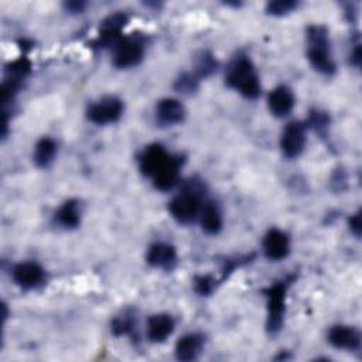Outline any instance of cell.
I'll return each instance as SVG.
<instances>
[{
  "instance_id": "2",
  "label": "cell",
  "mask_w": 362,
  "mask_h": 362,
  "mask_svg": "<svg viewBox=\"0 0 362 362\" xmlns=\"http://www.w3.org/2000/svg\"><path fill=\"white\" fill-rule=\"evenodd\" d=\"M307 58L313 68L324 75L335 72V62L331 54L327 28L322 25H310L307 30Z\"/></svg>"
},
{
  "instance_id": "6",
  "label": "cell",
  "mask_w": 362,
  "mask_h": 362,
  "mask_svg": "<svg viewBox=\"0 0 362 362\" xmlns=\"http://www.w3.org/2000/svg\"><path fill=\"white\" fill-rule=\"evenodd\" d=\"M113 48V64L122 69L139 65L144 55V41L139 35L122 37Z\"/></svg>"
},
{
  "instance_id": "8",
  "label": "cell",
  "mask_w": 362,
  "mask_h": 362,
  "mask_svg": "<svg viewBox=\"0 0 362 362\" xmlns=\"http://www.w3.org/2000/svg\"><path fill=\"white\" fill-rule=\"evenodd\" d=\"M305 146V126L301 122H290L280 137V147L286 157L294 158L301 154Z\"/></svg>"
},
{
  "instance_id": "12",
  "label": "cell",
  "mask_w": 362,
  "mask_h": 362,
  "mask_svg": "<svg viewBox=\"0 0 362 362\" xmlns=\"http://www.w3.org/2000/svg\"><path fill=\"white\" fill-rule=\"evenodd\" d=\"M328 342L337 349L356 351L361 346V334L349 325H334L328 331Z\"/></svg>"
},
{
  "instance_id": "26",
  "label": "cell",
  "mask_w": 362,
  "mask_h": 362,
  "mask_svg": "<svg viewBox=\"0 0 362 362\" xmlns=\"http://www.w3.org/2000/svg\"><path fill=\"white\" fill-rule=\"evenodd\" d=\"M310 122H311V124H313L318 132H322V129H325L327 124H328V116H327V113H324V112L315 110V112H311Z\"/></svg>"
},
{
  "instance_id": "14",
  "label": "cell",
  "mask_w": 362,
  "mask_h": 362,
  "mask_svg": "<svg viewBox=\"0 0 362 362\" xmlns=\"http://www.w3.org/2000/svg\"><path fill=\"white\" fill-rule=\"evenodd\" d=\"M185 117L184 105L174 98H164L156 105V119L160 124L173 126L181 123Z\"/></svg>"
},
{
  "instance_id": "11",
  "label": "cell",
  "mask_w": 362,
  "mask_h": 362,
  "mask_svg": "<svg viewBox=\"0 0 362 362\" xmlns=\"http://www.w3.org/2000/svg\"><path fill=\"white\" fill-rule=\"evenodd\" d=\"M263 252L270 260H281L290 252V239L280 229H269L263 238Z\"/></svg>"
},
{
  "instance_id": "24",
  "label": "cell",
  "mask_w": 362,
  "mask_h": 362,
  "mask_svg": "<svg viewBox=\"0 0 362 362\" xmlns=\"http://www.w3.org/2000/svg\"><path fill=\"white\" fill-rule=\"evenodd\" d=\"M175 89L182 92V93H191L198 88V78L192 74H182L180 75V78L175 81Z\"/></svg>"
},
{
  "instance_id": "20",
  "label": "cell",
  "mask_w": 362,
  "mask_h": 362,
  "mask_svg": "<svg viewBox=\"0 0 362 362\" xmlns=\"http://www.w3.org/2000/svg\"><path fill=\"white\" fill-rule=\"evenodd\" d=\"M57 151H58L57 141L51 137H42L37 141L34 147L33 160L37 167H41V168L48 167L54 161Z\"/></svg>"
},
{
  "instance_id": "1",
  "label": "cell",
  "mask_w": 362,
  "mask_h": 362,
  "mask_svg": "<svg viewBox=\"0 0 362 362\" xmlns=\"http://www.w3.org/2000/svg\"><path fill=\"white\" fill-rule=\"evenodd\" d=\"M180 165V158L170 154L161 144L147 146L139 157L140 171L161 191L171 189L178 182Z\"/></svg>"
},
{
  "instance_id": "16",
  "label": "cell",
  "mask_w": 362,
  "mask_h": 362,
  "mask_svg": "<svg viewBox=\"0 0 362 362\" xmlns=\"http://www.w3.org/2000/svg\"><path fill=\"white\" fill-rule=\"evenodd\" d=\"M174 331V320L168 314H154L147 320V337L151 342H164Z\"/></svg>"
},
{
  "instance_id": "25",
  "label": "cell",
  "mask_w": 362,
  "mask_h": 362,
  "mask_svg": "<svg viewBox=\"0 0 362 362\" xmlns=\"http://www.w3.org/2000/svg\"><path fill=\"white\" fill-rule=\"evenodd\" d=\"M215 288V280L212 276H198L195 277V290L201 296H208Z\"/></svg>"
},
{
  "instance_id": "3",
  "label": "cell",
  "mask_w": 362,
  "mask_h": 362,
  "mask_svg": "<svg viewBox=\"0 0 362 362\" xmlns=\"http://www.w3.org/2000/svg\"><path fill=\"white\" fill-rule=\"evenodd\" d=\"M226 83L247 99H256L260 95L259 75L252 61L246 57H239L230 64Z\"/></svg>"
},
{
  "instance_id": "23",
  "label": "cell",
  "mask_w": 362,
  "mask_h": 362,
  "mask_svg": "<svg viewBox=\"0 0 362 362\" xmlns=\"http://www.w3.org/2000/svg\"><path fill=\"white\" fill-rule=\"evenodd\" d=\"M297 7V1L293 0H276V1H269L266 6V11L273 16H283L290 13Z\"/></svg>"
},
{
  "instance_id": "10",
  "label": "cell",
  "mask_w": 362,
  "mask_h": 362,
  "mask_svg": "<svg viewBox=\"0 0 362 362\" xmlns=\"http://www.w3.org/2000/svg\"><path fill=\"white\" fill-rule=\"evenodd\" d=\"M13 280L23 288H34L44 281L45 272L35 262H21L13 267Z\"/></svg>"
},
{
  "instance_id": "15",
  "label": "cell",
  "mask_w": 362,
  "mask_h": 362,
  "mask_svg": "<svg viewBox=\"0 0 362 362\" xmlns=\"http://www.w3.org/2000/svg\"><path fill=\"white\" fill-rule=\"evenodd\" d=\"M267 106L276 117L287 116L294 107V95L287 86H276L267 96Z\"/></svg>"
},
{
  "instance_id": "13",
  "label": "cell",
  "mask_w": 362,
  "mask_h": 362,
  "mask_svg": "<svg viewBox=\"0 0 362 362\" xmlns=\"http://www.w3.org/2000/svg\"><path fill=\"white\" fill-rule=\"evenodd\" d=\"M147 263L153 267L163 270H173L177 264V252L175 247L170 243L157 242L153 243L147 250Z\"/></svg>"
},
{
  "instance_id": "18",
  "label": "cell",
  "mask_w": 362,
  "mask_h": 362,
  "mask_svg": "<svg viewBox=\"0 0 362 362\" xmlns=\"http://www.w3.org/2000/svg\"><path fill=\"white\" fill-rule=\"evenodd\" d=\"M198 218L202 229L209 235H215L222 229V214L215 202L202 204Z\"/></svg>"
},
{
  "instance_id": "17",
  "label": "cell",
  "mask_w": 362,
  "mask_h": 362,
  "mask_svg": "<svg viewBox=\"0 0 362 362\" xmlns=\"http://www.w3.org/2000/svg\"><path fill=\"white\" fill-rule=\"evenodd\" d=\"M204 345V338L199 334H187L181 337L175 344V358L178 361L195 359Z\"/></svg>"
},
{
  "instance_id": "19",
  "label": "cell",
  "mask_w": 362,
  "mask_h": 362,
  "mask_svg": "<svg viewBox=\"0 0 362 362\" xmlns=\"http://www.w3.org/2000/svg\"><path fill=\"white\" fill-rule=\"evenodd\" d=\"M55 221L65 229L76 228L81 222V205L76 199L65 201L55 212Z\"/></svg>"
},
{
  "instance_id": "21",
  "label": "cell",
  "mask_w": 362,
  "mask_h": 362,
  "mask_svg": "<svg viewBox=\"0 0 362 362\" xmlns=\"http://www.w3.org/2000/svg\"><path fill=\"white\" fill-rule=\"evenodd\" d=\"M134 325H136L134 315L129 311H124L123 314L116 315L112 320V332L117 337L119 335H127V334L133 332Z\"/></svg>"
},
{
  "instance_id": "4",
  "label": "cell",
  "mask_w": 362,
  "mask_h": 362,
  "mask_svg": "<svg viewBox=\"0 0 362 362\" xmlns=\"http://www.w3.org/2000/svg\"><path fill=\"white\" fill-rule=\"evenodd\" d=\"M202 185L197 181H191L178 195L170 201L168 209L173 218L180 223H189L198 218L202 206Z\"/></svg>"
},
{
  "instance_id": "5",
  "label": "cell",
  "mask_w": 362,
  "mask_h": 362,
  "mask_svg": "<svg viewBox=\"0 0 362 362\" xmlns=\"http://www.w3.org/2000/svg\"><path fill=\"white\" fill-rule=\"evenodd\" d=\"M286 293H287V283L284 281L274 283L263 290V294L266 297V304H267L266 327H267V331L272 334L277 332L283 325L284 313H286Z\"/></svg>"
},
{
  "instance_id": "29",
  "label": "cell",
  "mask_w": 362,
  "mask_h": 362,
  "mask_svg": "<svg viewBox=\"0 0 362 362\" xmlns=\"http://www.w3.org/2000/svg\"><path fill=\"white\" fill-rule=\"evenodd\" d=\"M83 6H85V3H82V1H69V3L65 4V7L71 11H74V13L81 11L83 8Z\"/></svg>"
},
{
  "instance_id": "22",
  "label": "cell",
  "mask_w": 362,
  "mask_h": 362,
  "mask_svg": "<svg viewBox=\"0 0 362 362\" xmlns=\"http://www.w3.org/2000/svg\"><path fill=\"white\" fill-rule=\"evenodd\" d=\"M216 59L209 52H202L195 62V76L197 78H206L216 71Z\"/></svg>"
},
{
  "instance_id": "27",
  "label": "cell",
  "mask_w": 362,
  "mask_h": 362,
  "mask_svg": "<svg viewBox=\"0 0 362 362\" xmlns=\"http://www.w3.org/2000/svg\"><path fill=\"white\" fill-rule=\"evenodd\" d=\"M348 223H349V229L354 232V235L355 236H359L361 235V230H362V221H361V211H358V212H355L351 218H349V221H348Z\"/></svg>"
},
{
  "instance_id": "7",
  "label": "cell",
  "mask_w": 362,
  "mask_h": 362,
  "mask_svg": "<svg viewBox=\"0 0 362 362\" xmlns=\"http://www.w3.org/2000/svg\"><path fill=\"white\" fill-rule=\"evenodd\" d=\"M122 113L123 102L116 96H105L98 102L92 103L86 110L88 119L96 124L115 123L120 119Z\"/></svg>"
},
{
  "instance_id": "9",
  "label": "cell",
  "mask_w": 362,
  "mask_h": 362,
  "mask_svg": "<svg viewBox=\"0 0 362 362\" xmlns=\"http://www.w3.org/2000/svg\"><path fill=\"white\" fill-rule=\"evenodd\" d=\"M127 23V16L123 13H115L109 17H106L100 27H99V35H98V45L99 47H109L116 45L117 41L122 38L120 33L123 27Z\"/></svg>"
},
{
  "instance_id": "28",
  "label": "cell",
  "mask_w": 362,
  "mask_h": 362,
  "mask_svg": "<svg viewBox=\"0 0 362 362\" xmlns=\"http://www.w3.org/2000/svg\"><path fill=\"white\" fill-rule=\"evenodd\" d=\"M351 62L355 65V66H359L361 65V45L356 44L352 54H351Z\"/></svg>"
}]
</instances>
